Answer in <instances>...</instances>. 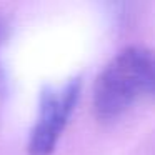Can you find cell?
<instances>
[{"mask_svg":"<svg viewBox=\"0 0 155 155\" xmlns=\"http://www.w3.org/2000/svg\"><path fill=\"white\" fill-rule=\"evenodd\" d=\"M145 97L155 98V50L140 45L125 47L95 80V115L100 120H115Z\"/></svg>","mask_w":155,"mask_h":155,"instance_id":"6da1fadb","label":"cell"},{"mask_svg":"<svg viewBox=\"0 0 155 155\" xmlns=\"http://www.w3.org/2000/svg\"><path fill=\"white\" fill-rule=\"evenodd\" d=\"M82 90V78L74 77L62 85H47L40 92L38 114L28 138L30 155H50L58 143Z\"/></svg>","mask_w":155,"mask_h":155,"instance_id":"7a4b0ae2","label":"cell"},{"mask_svg":"<svg viewBox=\"0 0 155 155\" xmlns=\"http://www.w3.org/2000/svg\"><path fill=\"white\" fill-rule=\"evenodd\" d=\"M5 38H7V24L0 18V45H2V42Z\"/></svg>","mask_w":155,"mask_h":155,"instance_id":"3957f363","label":"cell"}]
</instances>
